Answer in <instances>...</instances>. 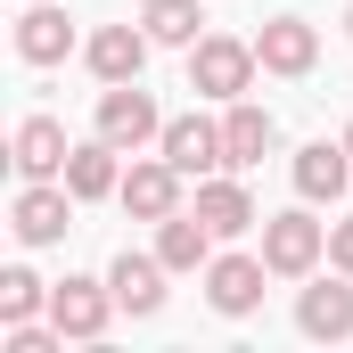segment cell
<instances>
[{
  "instance_id": "1",
  "label": "cell",
  "mask_w": 353,
  "mask_h": 353,
  "mask_svg": "<svg viewBox=\"0 0 353 353\" xmlns=\"http://www.w3.org/2000/svg\"><path fill=\"white\" fill-rule=\"evenodd\" d=\"M255 41H230V33H205L197 50H189V90L197 99H247V83H255Z\"/></svg>"
},
{
  "instance_id": "2",
  "label": "cell",
  "mask_w": 353,
  "mask_h": 353,
  "mask_svg": "<svg viewBox=\"0 0 353 353\" xmlns=\"http://www.w3.org/2000/svg\"><path fill=\"white\" fill-rule=\"evenodd\" d=\"M321 255H329V222H312V214H271L263 222L271 279H304V271H321Z\"/></svg>"
},
{
  "instance_id": "3",
  "label": "cell",
  "mask_w": 353,
  "mask_h": 353,
  "mask_svg": "<svg viewBox=\"0 0 353 353\" xmlns=\"http://www.w3.org/2000/svg\"><path fill=\"white\" fill-rule=\"evenodd\" d=\"M74 205H83V197H74L66 181H25L17 205H8V222H17L25 247H58V239L74 230Z\"/></svg>"
},
{
  "instance_id": "4",
  "label": "cell",
  "mask_w": 353,
  "mask_h": 353,
  "mask_svg": "<svg viewBox=\"0 0 353 353\" xmlns=\"http://www.w3.org/2000/svg\"><path fill=\"white\" fill-rule=\"evenodd\" d=\"M99 140H115L123 157H140L148 140H165V115H157V99L140 83H107V99H99Z\"/></svg>"
},
{
  "instance_id": "5",
  "label": "cell",
  "mask_w": 353,
  "mask_h": 353,
  "mask_svg": "<svg viewBox=\"0 0 353 353\" xmlns=\"http://www.w3.org/2000/svg\"><path fill=\"white\" fill-rule=\"evenodd\" d=\"M263 279H271L263 255H214V263H205V304H214L222 321H247V312L263 304Z\"/></svg>"
},
{
  "instance_id": "6",
  "label": "cell",
  "mask_w": 353,
  "mask_h": 353,
  "mask_svg": "<svg viewBox=\"0 0 353 353\" xmlns=\"http://www.w3.org/2000/svg\"><path fill=\"white\" fill-rule=\"evenodd\" d=\"M107 312H115V288H99V279H58V288H50V321H58L74 345H99V337H107Z\"/></svg>"
},
{
  "instance_id": "7",
  "label": "cell",
  "mask_w": 353,
  "mask_h": 353,
  "mask_svg": "<svg viewBox=\"0 0 353 353\" xmlns=\"http://www.w3.org/2000/svg\"><path fill=\"white\" fill-rule=\"evenodd\" d=\"M181 165L173 157H140V165H132V173H123V189H115V197H123V214H140V222H165V214H181Z\"/></svg>"
},
{
  "instance_id": "8",
  "label": "cell",
  "mask_w": 353,
  "mask_h": 353,
  "mask_svg": "<svg viewBox=\"0 0 353 353\" xmlns=\"http://www.w3.org/2000/svg\"><path fill=\"white\" fill-rule=\"evenodd\" d=\"M157 157H173L189 181H205V173H222V165H230L222 123H205V115H173V123H165V140H157Z\"/></svg>"
},
{
  "instance_id": "9",
  "label": "cell",
  "mask_w": 353,
  "mask_h": 353,
  "mask_svg": "<svg viewBox=\"0 0 353 353\" xmlns=\"http://www.w3.org/2000/svg\"><path fill=\"white\" fill-rule=\"evenodd\" d=\"M8 157H17L25 181H66V157H74V148H66V123H58V115H25L17 140H8Z\"/></svg>"
},
{
  "instance_id": "10",
  "label": "cell",
  "mask_w": 353,
  "mask_h": 353,
  "mask_svg": "<svg viewBox=\"0 0 353 353\" xmlns=\"http://www.w3.org/2000/svg\"><path fill=\"white\" fill-rule=\"evenodd\" d=\"M255 58H263V74H312L321 66V33L304 25V17H271L263 33H255Z\"/></svg>"
},
{
  "instance_id": "11",
  "label": "cell",
  "mask_w": 353,
  "mask_h": 353,
  "mask_svg": "<svg viewBox=\"0 0 353 353\" xmlns=\"http://www.w3.org/2000/svg\"><path fill=\"white\" fill-rule=\"evenodd\" d=\"M148 50H157V41H148V25H99L83 58H90V74H99V83H140Z\"/></svg>"
},
{
  "instance_id": "12",
  "label": "cell",
  "mask_w": 353,
  "mask_h": 353,
  "mask_svg": "<svg viewBox=\"0 0 353 353\" xmlns=\"http://www.w3.org/2000/svg\"><path fill=\"white\" fill-rule=\"evenodd\" d=\"M296 329L321 337V345H345L353 337V288L345 279H312V288L296 296Z\"/></svg>"
},
{
  "instance_id": "13",
  "label": "cell",
  "mask_w": 353,
  "mask_h": 353,
  "mask_svg": "<svg viewBox=\"0 0 353 353\" xmlns=\"http://www.w3.org/2000/svg\"><path fill=\"white\" fill-rule=\"evenodd\" d=\"M107 288H115V312H132V321L165 312V255H115Z\"/></svg>"
},
{
  "instance_id": "14",
  "label": "cell",
  "mask_w": 353,
  "mask_h": 353,
  "mask_svg": "<svg viewBox=\"0 0 353 353\" xmlns=\"http://www.w3.org/2000/svg\"><path fill=\"white\" fill-rule=\"evenodd\" d=\"M66 50H74L66 8H58V0H25V17H17V58H25V66H58Z\"/></svg>"
},
{
  "instance_id": "15",
  "label": "cell",
  "mask_w": 353,
  "mask_h": 353,
  "mask_svg": "<svg viewBox=\"0 0 353 353\" xmlns=\"http://www.w3.org/2000/svg\"><path fill=\"white\" fill-rule=\"evenodd\" d=\"M271 140H279L271 107H255V99H230V115H222V148H230V173L263 165V157H271Z\"/></svg>"
},
{
  "instance_id": "16",
  "label": "cell",
  "mask_w": 353,
  "mask_h": 353,
  "mask_svg": "<svg viewBox=\"0 0 353 353\" xmlns=\"http://www.w3.org/2000/svg\"><path fill=\"white\" fill-rule=\"evenodd\" d=\"M345 181H353L345 140H304V148H296V189H304L312 205H321V197L337 205V197H345Z\"/></svg>"
},
{
  "instance_id": "17",
  "label": "cell",
  "mask_w": 353,
  "mask_h": 353,
  "mask_svg": "<svg viewBox=\"0 0 353 353\" xmlns=\"http://www.w3.org/2000/svg\"><path fill=\"white\" fill-rule=\"evenodd\" d=\"M197 214H205V230H214V239H239V230H255V222H263V214H255V197H247L230 173H205V181H197Z\"/></svg>"
},
{
  "instance_id": "18",
  "label": "cell",
  "mask_w": 353,
  "mask_h": 353,
  "mask_svg": "<svg viewBox=\"0 0 353 353\" xmlns=\"http://www.w3.org/2000/svg\"><path fill=\"white\" fill-rule=\"evenodd\" d=\"M157 255H165V271H205V263H214V230H205L197 205L157 222Z\"/></svg>"
},
{
  "instance_id": "19",
  "label": "cell",
  "mask_w": 353,
  "mask_h": 353,
  "mask_svg": "<svg viewBox=\"0 0 353 353\" xmlns=\"http://www.w3.org/2000/svg\"><path fill=\"white\" fill-rule=\"evenodd\" d=\"M115 157H123V148H115V140H83V148H74V157H66V189H74V197H115V189H123V165H115Z\"/></svg>"
},
{
  "instance_id": "20",
  "label": "cell",
  "mask_w": 353,
  "mask_h": 353,
  "mask_svg": "<svg viewBox=\"0 0 353 353\" xmlns=\"http://www.w3.org/2000/svg\"><path fill=\"white\" fill-rule=\"evenodd\" d=\"M140 25H148V41H165V50H197V41H205V33H197V25H205L197 0H148Z\"/></svg>"
},
{
  "instance_id": "21",
  "label": "cell",
  "mask_w": 353,
  "mask_h": 353,
  "mask_svg": "<svg viewBox=\"0 0 353 353\" xmlns=\"http://www.w3.org/2000/svg\"><path fill=\"white\" fill-rule=\"evenodd\" d=\"M41 304H50V288H41L25 263H17V271H0V321H8V329H17V321H33Z\"/></svg>"
},
{
  "instance_id": "22",
  "label": "cell",
  "mask_w": 353,
  "mask_h": 353,
  "mask_svg": "<svg viewBox=\"0 0 353 353\" xmlns=\"http://www.w3.org/2000/svg\"><path fill=\"white\" fill-rule=\"evenodd\" d=\"M329 263L353 279V214H345V222H329Z\"/></svg>"
},
{
  "instance_id": "23",
  "label": "cell",
  "mask_w": 353,
  "mask_h": 353,
  "mask_svg": "<svg viewBox=\"0 0 353 353\" xmlns=\"http://www.w3.org/2000/svg\"><path fill=\"white\" fill-rule=\"evenodd\" d=\"M345 157H353V123H345Z\"/></svg>"
},
{
  "instance_id": "24",
  "label": "cell",
  "mask_w": 353,
  "mask_h": 353,
  "mask_svg": "<svg viewBox=\"0 0 353 353\" xmlns=\"http://www.w3.org/2000/svg\"><path fill=\"white\" fill-rule=\"evenodd\" d=\"M345 33H353V8H345Z\"/></svg>"
}]
</instances>
